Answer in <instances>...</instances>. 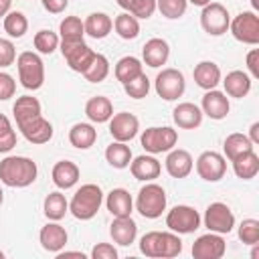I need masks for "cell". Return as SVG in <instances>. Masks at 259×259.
<instances>
[{"label":"cell","mask_w":259,"mask_h":259,"mask_svg":"<svg viewBox=\"0 0 259 259\" xmlns=\"http://www.w3.org/2000/svg\"><path fill=\"white\" fill-rule=\"evenodd\" d=\"M38 176L36 162L26 156H6L0 160V182L10 188H26Z\"/></svg>","instance_id":"1"},{"label":"cell","mask_w":259,"mask_h":259,"mask_svg":"<svg viewBox=\"0 0 259 259\" xmlns=\"http://www.w3.org/2000/svg\"><path fill=\"white\" fill-rule=\"evenodd\" d=\"M140 251L152 259H172L182 253V241L174 231H150L140 239Z\"/></svg>","instance_id":"2"},{"label":"cell","mask_w":259,"mask_h":259,"mask_svg":"<svg viewBox=\"0 0 259 259\" xmlns=\"http://www.w3.org/2000/svg\"><path fill=\"white\" fill-rule=\"evenodd\" d=\"M101 204H103L101 186L87 182V184H81V188H77V192L73 194L69 202V212L79 221H91L99 212Z\"/></svg>","instance_id":"3"},{"label":"cell","mask_w":259,"mask_h":259,"mask_svg":"<svg viewBox=\"0 0 259 259\" xmlns=\"http://www.w3.org/2000/svg\"><path fill=\"white\" fill-rule=\"evenodd\" d=\"M16 69H18V81L24 89L36 91V89L42 87V83H45V63L36 53H32V51L20 53L16 57Z\"/></svg>","instance_id":"4"},{"label":"cell","mask_w":259,"mask_h":259,"mask_svg":"<svg viewBox=\"0 0 259 259\" xmlns=\"http://www.w3.org/2000/svg\"><path fill=\"white\" fill-rule=\"evenodd\" d=\"M136 210L144 219H158L166 210V190L156 182H146L136 198Z\"/></svg>","instance_id":"5"},{"label":"cell","mask_w":259,"mask_h":259,"mask_svg":"<svg viewBox=\"0 0 259 259\" xmlns=\"http://www.w3.org/2000/svg\"><path fill=\"white\" fill-rule=\"evenodd\" d=\"M140 142L148 154L170 152L178 142V132L170 125H152V127L144 130Z\"/></svg>","instance_id":"6"},{"label":"cell","mask_w":259,"mask_h":259,"mask_svg":"<svg viewBox=\"0 0 259 259\" xmlns=\"http://www.w3.org/2000/svg\"><path fill=\"white\" fill-rule=\"evenodd\" d=\"M229 30L243 45H251V47L259 45V16H257V12H253V10L239 12L229 22Z\"/></svg>","instance_id":"7"},{"label":"cell","mask_w":259,"mask_h":259,"mask_svg":"<svg viewBox=\"0 0 259 259\" xmlns=\"http://www.w3.org/2000/svg\"><path fill=\"white\" fill-rule=\"evenodd\" d=\"M154 89L164 101H176L178 97H182V93L186 89L182 71L172 69V67L162 69L154 79Z\"/></svg>","instance_id":"8"},{"label":"cell","mask_w":259,"mask_h":259,"mask_svg":"<svg viewBox=\"0 0 259 259\" xmlns=\"http://www.w3.org/2000/svg\"><path fill=\"white\" fill-rule=\"evenodd\" d=\"M166 227L178 235H190L200 227V214L194 206L176 204L166 214Z\"/></svg>","instance_id":"9"},{"label":"cell","mask_w":259,"mask_h":259,"mask_svg":"<svg viewBox=\"0 0 259 259\" xmlns=\"http://www.w3.org/2000/svg\"><path fill=\"white\" fill-rule=\"evenodd\" d=\"M231 14L221 2H208L200 12V26L210 36H221L229 30Z\"/></svg>","instance_id":"10"},{"label":"cell","mask_w":259,"mask_h":259,"mask_svg":"<svg viewBox=\"0 0 259 259\" xmlns=\"http://www.w3.org/2000/svg\"><path fill=\"white\" fill-rule=\"evenodd\" d=\"M200 221L210 233H219V235H229L235 227V214L225 202H210Z\"/></svg>","instance_id":"11"},{"label":"cell","mask_w":259,"mask_h":259,"mask_svg":"<svg viewBox=\"0 0 259 259\" xmlns=\"http://www.w3.org/2000/svg\"><path fill=\"white\" fill-rule=\"evenodd\" d=\"M61 55L67 61L69 69H73L75 73H83L87 69V65L91 63V59L95 57V51L85 42V40H61L59 42Z\"/></svg>","instance_id":"12"},{"label":"cell","mask_w":259,"mask_h":259,"mask_svg":"<svg viewBox=\"0 0 259 259\" xmlns=\"http://www.w3.org/2000/svg\"><path fill=\"white\" fill-rule=\"evenodd\" d=\"M227 172V158L214 150H206L196 158V174L204 182H219Z\"/></svg>","instance_id":"13"},{"label":"cell","mask_w":259,"mask_h":259,"mask_svg":"<svg viewBox=\"0 0 259 259\" xmlns=\"http://www.w3.org/2000/svg\"><path fill=\"white\" fill-rule=\"evenodd\" d=\"M140 132V119L130 111H119L109 117V134L115 142H130Z\"/></svg>","instance_id":"14"},{"label":"cell","mask_w":259,"mask_h":259,"mask_svg":"<svg viewBox=\"0 0 259 259\" xmlns=\"http://www.w3.org/2000/svg\"><path fill=\"white\" fill-rule=\"evenodd\" d=\"M227 251V243L223 239V235L219 233H206L200 235L194 243H192V257L194 259H221Z\"/></svg>","instance_id":"15"},{"label":"cell","mask_w":259,"mask_h":259,"mask_svg":"<svg viewBox=\"0 0 259 259\" xmlns=\"http://www.w3.org/2000/svg\"><path fill=\"white\" fill-rule=\"evenodd\" d=\"M200 109L206 117L210 119H225L231 111V103H229V97L227 93L223 91H217V89H208L204 95H202V101H200Z\"/></svg>","instance_id":"16"},{"label":"cell","mask_w":259,"mask_h":259,"mask_svg":"<svg viewBox=\"0 0 259 259\" xmlns=\"http://www.w3.org/2000/svg\"><path fill=\"white\" fill-rule=\"evenodd\" d=\"M38 241H40V247H42L45 251L57 255L59 251L65 249V245H67V241H69V235H67L65 227L59 225V221H51V223H47V225L40 229Z\"/></svg>","instance_id":"17"},{"label":"cell","mask_w":259,"mask_h":259,"mask_svg":"<svg viewBox=\"0 0 259 259\" xmlns=\"http://www.w3.org/2000/svg\"><path fill=\"white\" fill-rule=\"evenodd\" d=\"M130 172L136 180L142 182H152L160 176L162 172V164L154 158V154H142L138 158H132L130 162Z\"/></svg>","instance_id":"18"},{"label":"cell","mask_w":259,"mask_h":259,"mask_svg":"<svg viewBox=\"0 0 259 259\" xmlns=\"http://www.w3.org/2000/svg\"><path fill=\"white\" fill-rule=\"evenodd\" d=\"M164 164H166V172L172 178H186L194 168V160H192L190 152L182 150V148H172L168 152Z\"/></svg>","instance_id":"19"},{"label":"cell","mask_w":259,"mask_h":259,"mask_svg":"<svg viewBox=\"0 0 259 259\" xmlns=\"http://www.w3.org/2000/svg\"><path fill=\"white\" fill-rule=\"evenodd\" d=\"M168 57H170V45L160 36H154V38L146 40V45L142 47V59L152 69H158V67L166 65Z\"/></svg>","instance_id":"20"},{"label":"cell","mask_w":259,"mask_h":259,"mask_svg":"<svg viewBox=\"0 0 259 259\" xmlns=\"http://www.w3.org/2000/svg\"><path fill=\"white\" fill-rule=\"evenodd\" d=\"M202 109L196 105V103H190V101H182L174 107L172 111V119L178 127L182 130H196L200 123H202Z\"/></svg>","instance_id":"21"},{"label":"cell","mask_w":259,"mask_h":259,"mask_svg":"<svg viewBox=\"0 0 259 259\" xmlns=\"http://www.w3.org/2000/svg\"><path fill=\"white\" fill-rule=\"evenodd\" d=\"M18 130H20V134H22L30 144H47V142H51V138H53V123H51L49 119H45L42 115H38V117L26 121V123H22V125H18Z\"/></svg>","instance_id":"22"},{"label":"cell","mask_w":259,"mask_h":259,"mask_svg":"<svg viewBox=\"0 0 259 259\" xmlns=\"http://www.w3.org/2000/svg\"><path fill=\"white\" fill-rule=\"evenodd\" d=\"M109 235H111V239H113L115 245L127 247L138 237V225L132 219V214L130 217H113V223L109 227Z\"/></svg>","instance_id":"23"},{"label":"cell","mask_w":259,"mask_h":259,"mask_svg":"<svg viewBox=\"0 0 259 259\" xmlns=\"http://www.w3.org/2000/svg\"><path fill=\"white\" fill-rule=\"evenodd\" d=\"M79 174H81V172H79L77 164L71 162V160H61V162H57V164L53 166V172H51L55 186L61 188V190L73 188V186L79 182Z\"/></svg>","instance_id":"24"},{"label":"cell","mask_w":259,"mask_h":259,"mask_svg":"<svg viewBox=\"0 0 259 259\" xmlns=\"http://www.w3.org/2000/svg\"><path fill=\"white\" fill-rule=\"evenodd\" d=\"M105 206L113 217H130L134 210V198L125 188H111L105 196Z\"/></svg>","instance_id":"25"},{"label":"cell","mask_w":259,"mask_h":259,"mask_svg":"<svg viewBox=\"0 0 259 259\" xmlns=\"http://www.w3.org/2000/svg\"><path fill=\"white\" fill-rule=\"evenodd\" d=\"M192 77H194V81L200 89H204V91L217 89V85L221 83V69L214 61H200L194 67Z\"/></svg>","instance_id":"26"},{"label":"cell","mask_w":259,"mask_h":259,"mask_svg":"<svg viewBox=\"0 0 259 259\" xmlns=\"http://www.w3.org/2000/svg\"><path fill=\"white\" fill-rule=\"evenodd\" d=\"M12 113H14V119H16V125H22L38 115H42V107H40V101L32 95H22L14 101L12 105Z\"/></svg>","instance_id":"27"},{"label":"cell","mask_w":259,"mask_h":259,"mask_svg":"<svg viewBox=\"0 0 259 259\" xmlns=\"http://www.w3.org/2000/svg\"><path fill=\"white\" fill-rule=\"evenodd\" d=\"M223 85H225V93L229 97L243 99L251 91V75H247L245 71L235 69V71L227 73V77L223 79Z\"/></svg>","instance_id":"28"},{"label":"cell","mask_w":259,"mask_h":259,"mask_svg":"<svg viewBox=\"0 0 259 259\" xmlns=\"http://www.w3.org/2000/svg\"><path fill=\"white\" fill-rule=\"evenodd\" d=\"M85 115L93 123H105L113 115V103L105 95H95L85 103Z\"/></svg>","instance_id":"29"},{"label":"cell","mask_w":259,"mask_h":259,"mask_svg":"<svg viewBox=\"0 0 259 259\" xmlns=\"http://www.w3.org/2000/svg\"><path fill=\"white\" fill-rule=\"evenodd\" d=\"M97 140V130L91 123L79 121L69 130V142L77 150H89Z\"/></svg>","instance_id":"30"},{"label":"cell","mask_w":259,"mask_h":259,"mask_svg":"<svg viewBox=\"0 0 259 259\" xmlns=\"http://www.w3.org/2000/svg\"><path fill=\"white\" fill-rule=\"evenodd\" d=\"M233 162V172L237 174V178L241 180H251L257 176L259 172V156L255 154V150L243 152L241 156H237Z\"/></svg>","instance_id":"31"},{"label":"cell","mask_w":259,"mask_h":259,"mask_svg":"<svg viewBox=\"0 0 259 259\" xmlns=\"http://www.w3.org/2000/svg\"><path fill=\"white\" fill-rule=\"evenodd\" d=\"M83 24H85V34H89L91 38H105L113 28V20L105 12H91Z\"/></svg>","instance_id":"32"},{"label":"cell","mask_w":259,"mask_h":259,"mask_svg":"<svg viewBox=\"0 0 259 259\" xmlns=\"http://www.w3.org/2000/svg\"><path fill=\"white\" fill-rule=\"evenodd\" d=\"M42 212H45V217L49 221H61L69 212V200L59 190L49 192L45 196V202H42Z\"/></svg>","instance_id":"33"},{"label":"cell","mask_w":259,"mask_h":259,"mask_svg":"<svg viewBox=\"0 0 259 259\" xmlns=\"http://www.w3.org/2000/svg\"><path fill=\"white\" fill-rule=\"evenodd\" d=\"M105 160L109 166L121 170V168H127L130 162H132V150L125 142H111L107 148H105Z\"/></svg>","instance_id":"34"},{"label":"cell","mask_w":259,"mask_h":259,"mask_svg":"<svg viewBox=\"0 0 259 259\" xmlns=\"http://www.w3.org/2000/svg\"><path fill=\"white\" fill-rule=\"evenodd\" d=\"M115 79L123 85V83H127L130 79H134L136 75H140V73H144V65H142V61L138 59V57H132V55H127V57H121L117 63H115Z\"/></svg>","instance_id":"35"},{"label":"cell","mask_w":259,"mask_h":259,"mask_svg":"<svg viewBox=\"0 0 259 259\" xmlns=\"http://www.w3.org/2000/svg\"><path fill=\"white\" fill-rule=\"evenodd\" d=\"M249 150H253L251 140L245 134H239V132L229 134L223 142V152H225L227 160H235L237 156H241L243 152H249Z\"/></svg>","instance_id":"36"},{"label":"cell","mask_w":259,"mask_h":259,"mask_svg":"<svg viewBox=\"0 0 259 259\" xmlns=\"http://www.w3.org/2000/svg\"><path fill=\"white\" fill-rule=\"evenodd\" d=\"M113 28H115V32L119 34V38L132 40V38H136V36L140 34V20H138L136 16H132L130 12H121V14L115 16Z\"/></svg>","instance_id":"37"},{"label":"cell","mask_w":259,"mask_h":259,"mask_svg":"<svg viewBox=\"0 0 259 259\" xmlns=\"http://www.w3.org/2000/svg\"><path fill=\"white\" fill-rule=\"evenodd\" d=\"M59 38L61 40H67V42H71V40H83V36H85V24H83V20L79 18V16H65L63 20H61V24H59Z\"/></svg>","instance_id":"38"},{"label":"cell","mask_w":259,"mask_h":259,"mask_svg":"<svg viewBox=\"0 0 259 259\" xmlns=\"http://www.w3.org/2000/svg\"><path fill=\"white\" fill-rule=\"evenodd\" d=\"M89 83H101L107 75H109V61L105 55L95 53V57L91 59V63L87 65V69L81 73Z\"/></svg>","instance_id":"39"},{"label":"cell","mask_w":259,"mask_h":259,"mask_svg":"<svg viewBox=\"0 0 259 259\" xmlns=\"http://www.w3.org/2000/svg\"><path fill=\"white\" fill-rule=\"evenodd\" d=\"M28 30V20L22 12L18 10H10L6 16H4V32L10 36V38H22Z\"/></svg>","instance_id":"40"},{"label":"cell","mask_w":259,"mask_h":259,"mask_svg":"<svg viewBox=\"0 0 259 259\" xmlns=\"http://www.w3.org/2000/svg\"><path fill=\"white\" fill-rule=\"evenodd\" d=\"M32 42H34V49H36L40 55H51V53H55V51L59 49L61 38H59L57 32L42 28V30H38V32L34 34Z\"/></svg>","instance_id":"41"},{"label":"cell","mask_w":259,"mask_h":259,"mask_svg":"<svg viewBox=\"0 0 259 259\" xmlns=\"http://www.w3.org/2000/svg\"><path fill=\"white\" fill-rule=\"evenodd\" d=\"M188 8V0H156V10L162 12V16L176 20L182 18Z\"/></svg>","instance_id":"42"},{"label":"cell","mask_w":259,"mask_h":259,"mask_svg":"<svg viewBox=\"0 0 259 259\" xmlns=\"http://www.w3.org/2000/svg\"><path fill=\"white\" fill-rule=\"evenodd\" d=\"M123 91L132 99H144L150 93V79L146 77V73H140L134 79H130L127 83H123Z\"/></svg>","instance_id":"43"},{"label":"cell","mask_w":259,"mask_h":259,"mask_svg":"<svg viewBox=\"0 0 259 259\" xmlns=\"http://www.w3.org/2000/svg\"><path fill=\"white\" fill-rule=\"evenodd\" d=\"M14 146H16V132L12 130L10 119L4 113H0V152L6 154Z\"/></svg>","instance_id":"44"},{"label":"cell","mask_w":259,"mask_h":259,"mask_svg":"<svg viewBox=\"0 0 259 259\" xmlns=\"http://www.w3.org/2000/svg\"><path fill=\"white\" fill-rule=\"evenodd\" d=\"M237 233L245 245H257L259 243V221L257 219H243Z\"/></svg>","instance_id":"45"},{"label":"cell","mask_w":259,"mask_h":259,"mask_svg":"<svg viewBox=\"0 0 259 259\" xmlns=\"http://www.w3.org/2000/svg\"><path fill=\"white\" fill-rule=\"evenodd\" d=\"M132 16H136L138 20H148L152 18V14L156 12V0H130L127 10Z\"/></svg>","instance_id":"46"},{"label":"cell","mask_w":259,"mask_h":259,"mask_svg":"<svg viewBox=\"0 0 259 259\" xmlns=\"http://www.w3.org/2000/svg\"><path fill=\"white\" fill-rule=\"evenodd\" d=\"M16 61V49L10 38H0V69L10 67Z\"/></svg>","instance_id":"47"},{"label":"cell","mask_w":259,"mask_h":259,"mask_svg":"<svg viewBox=\"0 0 259 259\" xmlns=\"http://www.w3.org/2000/svg\"><path fill=\"white\" fill-rule=\"evenodd\" d=\"M16 93V81L12 75L0 71V101H6L10 97H14Z\"/></svg>","instance_id":"48"},{"label":"cell","mask_w":259,"mask_h":259,"mask_svg":"<svg viewBox=\"0 0 259 259\" xmlns=\"http://www.w3.org/2000/svg\"><path fill=\"white\" fill-rule=\"evenodd\" d=\"M93 259H117V249L111 243H97L91 249Z\"/></svg>","instance_id":"49"},{"label":"cell","mask_w":259,"mask_h":259,"mask_svg":"<svg viewBox=\"0 0 259 259\" xmlns=\"http://www.w3.org/2000/svg\"><path fill=\"white\" fill-rule=\"evenodd\" d=\"M247 69L253 79L259 77V49H251L247 53Z\"/></svg>","instance_id":"50"},{"label":"cell","mask_w":259,"mask_h":259,"mask_svg":"<svg viewBox=\"0 0 259 259\" xmlns=\"http://www.w3.org/2000/svg\"><path fill=\"white\" fill-rule=\"evenodd\" d=\"M40 2H42V8L51 14H61L69 6V0H40Z\"/></svg>","instance_id":"51"},{"label":"cell","mask_w":259,"mask_h":259,"mask_svg":"<svg viewBox=\"0 0 259 259\" xmlns=\"http://www.w3.org/2000/svg\"><path fill=\"white\" fill-rule=\"evenodd\" d=\"M249 140H251V144L255 146V144H259V121H255V123H251V127H249V136H247Z\"/></svg>","instance_id":"52"},{"label":"cell","mask_w":259,"mask_h":259,"mask_svg":"<svg viewBox=\"0 0 259 259\" xmlns=\"http://www.w3.org/2000/svg\"><path fill=\"white\" fill-rule=\"evenodd\" d=\"M57 257L59 259H65V257H81V259H85V255L81 251H59Z\"/></svg>","instance_id":"53"},{"label":"cell","mask_w":259,"mask_h":259,"mask_svg":"<svg viewBox=\"0 0 259 259\" xmlns=\"http://www.w3.org/2000/svg\"><path fill=\"white\" fill-rule=\"evenodd\" d=\"M10 6H12V0H0V18H4L10 12Z\"/></svg>","instance_id":"54"},{"label":"cell","mask_w":259,"mask_h":259,"mask_svg":"<svg viewBox=\"0 0 259 259\" xmlns=\"http://www.w3.org/2000/svg\"><path fill=\"white\" fill-rule=\"evenodd\" d=\"M188 2H190V4H194V6H200V8H202V6H206L210 0H188Z\"/></svg>","instance_id":"55"},{"label":"cell","mask_w":259,"mask_h":259,"mask_svg":"<svg viewBox=\"0 0 259 259\" xmlns=\"http://www.w3.org/2000/svg\"><path fill=\"white\" fill-rule=\"evenodd\" d=\"M115 2H117V4H119L123 10H127V4H130V0H115Z\"/></svg>","instance_id":"56"},{"label":"cell","mask_w":259,"mask_h":259,"mask_svg":"<svg viewBox=\"0 0 259 259\" xmlns=\"http://www.w3.org/2000/svg\"><path fill=\"white\" fill-rule=\"evenodd\" d=\"M251 6H253V12L259 10V0H251Z\"/></svg>","instance_id":"57"},{"label":"cell","mask_w":259,"mask_h":259,"mask_svg":"<svg viewBox=\"0 0 259 259\" xmlns=\"http://www.w3.org/2000/svg\"><path fill=\"white\" fill-rule=\"evenodd\" d=\"M2 202H4V192H2V188H0V206H2Z\"/></svg>","instance_id":"58"},{"label":"cell","mask_w":259,"mask_h":259,"mask_svg":"<svg viewBox=\"0 0 259 259\" xmlns=\"http://www.w3.org/2000/svg\"><path fill=\"white\" fill-rule=\"evenodd\" d=\"M2 257H4V251H0V259H2Z\"/></svg>","instance_id":"59"}]
</instances>
